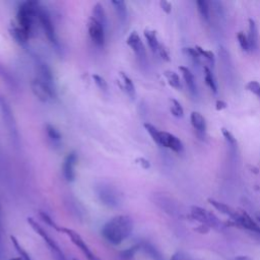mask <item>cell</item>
<instances>
[{"label":"cell","instance_id":"10","mask_svg":"<svg viewBox=\"0 0 260 260\" xmlns=\"http://www.w3.org/2000/svg\"><path fill=\"white\" fill-rule=\"evenodd\" d=\"M0 111L2 113V118L5 121V125L10 133L11 136L17 137V130H16V124L13 117V113L11 111V108L6 101V99L1 94L0 92Z\"/></svg>","mask_w":260,"mask_h":260},{"label":"cell","instance_id":"37","mask_svg":"<svg viewBox=\"0 0 260 260\" xmlns=\"http://www.w3.org/2000/svg\"><path fill=\"white\" fill-rule=\"evenodd\" d=\"M221 133H222L224 139L226 140V142H228L231 146H233V147H236V146H237V140H236L235 136H234L228 129L221 128Z\"/></svg>","mask_w":260,"mask_h":260},{"label":"cell","instance_id":"33","mask_svg":"<svg viewBox=\"0 0 260 260\" xmlns=\"http://www.w3.org/2000/svg\"><path fill=\"white\" fill-rule=\"evenodd\" d=\"M91 77H92L93 82L95 83V85H96L101 90H103V91H107V90H108V83H107L106 79H105L103 76H101V75L94 73V74L91 75Z\"/></svg>","mask_w":260,"mask_h":260},{"label":"cell","instance_id":"5","mask_svg":"<svg viewBox=\"0 0 260 260\" xmlns=\"http://www.w3.org/2000/svg\"><path fill=\"white\" fill-rule=\"evenodd\" d=\"M37 18H38L45 35H46L48 41L53 45H57L58 44L57 34H56V30H55V26L53 24L52 18L50 16V13L40 3H39L38 8H37Z\"/></svg>","mask_w":260,"mask_h":260},{"label":"cell","instance_id":"46","mask_svg":"<svg viewBox=\"0 0 260 260\" xmlns=\"http://www.w3.org/2000/svg\"><path fill=\"white\" fill-rule=\"evenodd\" d=\"M257 219H258V221H260V214L257 215Z\"/></svg>","mask_w":260,"mask_h":260},{"label":"cell","instance_id":"38","mask_svg":"<svg viewBox=\"0 0 260 260\" xmlns=\"http://www.w3.org/2000/svg\"><path fill=\"white\" fill-rule=\"evenodd\" d=\"M157 54H158L159 57H160L161 59H164L165 61H170V60H171V58H170V52H169L168 48H167L165 45H162V44L159 45L158 50H157Z\"/></svg>","mask_w":260,"mask_h":260},{"label":"cell","instance_id":"36","mask_svg":"<svg viewBox=\"0 0 260 260\" xmlns=\"http://www.w3.org/2000/svg\"><path fill=\"white\" fill-rule=\"evenodd\" d=\"M40 216H41V218L48 224V225H50L51 228H53L54 230H56L57 232H59V230H60V226L51 218V216L50 215H48L46 212H43V211H40Z\"/></svg>","mask_w":260,"mask_h":260},{"label":"cell","instance_id":"20","mask_svg":"<svg viewBox=\"0 0 260 260\" xmlns=\"http://www.w3.org/2000/svg\"><path fill=\"white\" fill-rule=\"evenodd\" d=\"M37 68V77L46 80L48 82L54 83V77H53V72L51 68L44 62H38L36 64Z\"/></svg>","mask_w":260,"mask_h":260},{"label":"cell","instance_id":"40","mask_svg":"<svg viewBox=\"0 0 260 260\" xmlns=\"http://www.w3.org/2000/svg\"><path fill=\"white\" fill-rule=\"evenodd\" d=\"M135 161H136V164H138L144 170H148L150 168V162L145 157H138V158H136Z\"/></svg>","mask_w":260,"mask_h":260},{"label":"cell","instance_id":"22","mask_svg":"<svg viewBox=\"0 0 260 260\" xmlns=\"http://www.w3.org/2000/svg\"><path fill=\"white\" fill-rule=\"evenodd\" d=\"M140 250H142L151 260H165L160 252L152 244L148 242H141Z\"/></svg>","mask_w":260,"mask_h":260},{"label":"cell","instance_id":"30","mask_svg":"<svg viewBox=\"0 0 260 260\" xmlns=\"http://www.w3.org/2000/svg\"><path fill=\"white\" fill-rule=\"evenodd\" d=\"M10 240H11V243H12V245L14 246L15 250L17 251V253L19 254V256H20L23 260H31V258L29 257L28 253L21 247V245L18 243L17 239H16L14 236H10Z\"/></svg>","mask_w":260,"mask_h":260},{"label":"cell","instance_id":"11","mask_svg":"<svg viewBox=\"0 0 260 260\" xmlns=\"http://www.w3.org/2000/svg\"><path fill=\"white\" fill-rule=\"evenodd\" d=\"M157 145L170 148L175 152H181L183 150V143L182 141L175 136L172 133L166 132V131H160L158 133V140H157Z\"/></svg>","mask_w":260,"mask_h":260},{"label":"cell","instance_id":"16","mask_svg":"<svg viewBox=\"0 0 260 260\" xmlns=\"http://www.w3.org/2000/svg\"><path fill=\"white\" fill-rule=\"evenodd\" d=\"M208 202L216 209L218 210L219 212L230 216L233 220H236L237 217H238V214H239V211H236L234 208H232L231 206H229L228 204L225 203H222L220 201H217V200H214V199H211L209 198L208 199Z\"/></svg>","mask_w":260,"mask_h":260},{"label":"cell","instance_id":"7","mask_svg":"<svg viewBox=\"0 0 260 260\" xmlns=\"http://www.w3.org/2000/svg\"><path fill=\"white\" fill-rule=\"evenodd\" d=\"M191 216L201 222V224H205L208 228L212 229H220L221 222L220 220L210 211L199 207V206H192L191 207Z\"/></svg>","mask_w":260,"mask_h":260},{"label":"cell","instance_id":"25","mask_svg":"<svg viewBox=\"0 0 260 260\" xmlns=\"http://www.w3.org/2000/svg\"><path fill=\"white\" fill-rule=\"evenodd\" d=\"M204 79H205V82L206 84L209 86V88L214 92L216 93L217 92V86H216V81H215V78L211 72V70L207 67V66H204Z\"/></svg>","mask_w":260,"mask_h":260},{"label":"cell","instance_id":"27","mask_svg":"<svg viewBox=\"0 0 260 260\" xmlns=\"http://www.w3.org/2000/svg\"><path fill=\"white\" fill-rule=\"evenodd\" d=\"M112 4L115 7L117 14L121 20H125L127 17V8L126 3L124 1H112Z\"/></svg>","mask_w":260,"mask_h":260},{"label":"cell","instance_id":"15","mask_svg":"<svg viewBox=\"0 0 260 260\" xmlns=\"http://www.w3.org/2000/svg\"><path fill=\"white\" fill-rule=\"evenodd\" d=\"M190 121L192 126L197 132V135L199 136L200 134H204L206 131V121L205 118L199 113V112H192L190 115Z\"/></svg>","mask_w":260,"mask_h":260},{"label":"cell","instance_id":"14","mask_svg":"<svg viewBox=\"0 0 260 260\" xmlns=\"http://www.w3.org/2000/svg\"><path fill=\"white\" fill-rule=\"evenodd\" d=\"M235 222L238 226H241L245 230H248V231L260 236V226L258 225V223L256 221H254L252 219V217L247 212L239 211L238 217L235 220Z\"/></svg>","mask_w":260,"mask_h":260},{"label":"cell","instance_id":"34","mask_svg":"<svg viewBox=\"0 0 260 260\" xmlns=\"http://www.w3.org/2000/svg\"><path fill=\"white\" fill-rule=\"evenodd\" d=\"M237 38H238V41H239V44H240L242 50L245 51V52H249L250 51V46H249L247 36L243 31H239L238 35H237Z\"/></svg>","mask_w":260,"mask_h":260},{"label":"cell","instance_id":"12","mask_svg":"<svg viewBox=\"0 0 260 260\" xmlns=\"http://www.w3.org/2000/svg\"><path fill=\"white\" fill-rule=\"evenodd\" d=\"M76 164H77V153L74 150H72L66 154L63 161V167H62L63 177L67 182H73L75 180Z\"/></svg>","mask_w":260,"mask_h":260},{"label":"cell","instance_id":"29","mask_svg":"<svg viewBox=\"0 0 260 260\" xmlns=\"http://www.w3.org/2000/svg\"><path fill=\"white\" fill-rule=\"evenodd\" d=\"M170 102H171L170 110H171V113L173 114V116H175L177 118H182L184 116V111H183L181 104L175 99H171Z\"/></svg>","mask_w":260,"mask_h":260},{"label":"cell","instance_id":"28","mask_svg":"<svg viewBox=\"0 0 260 260\" xmlns=\"http://www.w3.org/2000/svg\"><path fill=\"white\" fill-rule=\"evenodd\" d=\"M138 250H140V243L135 244L134 246H132V247H130V248H128V249L122 251L121 254H120V258H121L122 260H132L133 257H134V255H135V253H136Z\"/></svg>","mask_w":260,"mask_h":260},{"label":"cell","instance_id":"2","mask_svg":"<svg viewBox=\"0 0 260 260\" xmlns=\"http://www.w3.org/2000/svg\"><path fill=\"white\" fill-rule=\"evenodd\" d=\"M39 2L37 1H24L22 2L16 12V26L20 28L28 38H30L34 21L37 18V8Z\"/></svg>","mask_w":260,"mask_h":260},{"label":"cell","instance_id":"8","mask_svg":"<svg viewBox=\"0 0 260 260\" xmlns=\"http://www.w3.org/2000/svg\"><path fill=\"white\" fill-rule=\"evenodd\" d=\"M105 24L106 22L99 20L98 18L90 15L87 23V29H88V36L91 40V42L99 46L103 47L105 44Z\"/></svg>","mask_w":260,"mask_h":260},{"label":"cell","instance_id":"45","mask_svg":"<svg viewBox=\"0 0 260 260\" xmlns=\"http://www.w3.org/2000/svg\"><path fill=\"white\" fill-rule=\"evenodd\" d=\"M9 260H23L20 256L19 257H14V258H11V259H9Z\"/></svg>","mask_w":260,"mask_h":260},{"label":"cell","instance_id":"35","mask_svg":"<svg viewBox=\"0 0 260 260\" xmlns=\"http://www.w3.org/2000/svg\"><path fill=\"white\" fill-rule=\"evenodd\" d=\"M246 88H247V90L251 91L252 93H254L255 95L260 98V83L258 81H255V80L249 81L246 84Z\"/></svg>","mask_w":260,"mask_h":260},{"label":"cell","instance_id":"43","mask_svg":"<svg viewBox=\"0 0 260 260\" xmlns=\"http://www.w3.org/2000/svg\"><path fill=\"white\" fill-rule=\"evenodd\" d=\"M209 229H210V228H208L207 225H205V224H201L200 226H198V228L196 229V231H198L199 233H207V232L209 231Z\"/></svg>","mask_w":260,"mask_h":260},{"label":"cell","instance_id":"13","mask_svg":"<svg viewBox=\"0 0 260 260\" xmlns=\"http://www.w3.org/2000/svg\"><path fill=\"white\" fill-rule=\"evenodd\" d=\"M127 46L133 51V53L139 57V58H144L145 57V48L142 43V40L138 32L136 30H133L129 34L126 40Z\"/></svg>","mask_w":260,"mask_h":260},{"label":"cell","instance_id":"18","mask_svg":"<svg viewBox=\"0 0 260 260\" xmlns=\"http://www.w3.org/2000/svg\"><path fill=\"white\" fill-rule=\"evenodd\" d=\"M248 42L250 51H255L258 48V28L254 19L249 18V30H248Z\"/></svg>","mask_w":260,"mask_h":260},{"label":"cell","instance_id":"32","mask_svg":"<svg viewBox=\"0 0 260 260\" xmlns=\"http://www.w3.org/2000/svg\"><path fill=\"white\" fill-rule=\"evenodd\" d=\"M184 51H185L186 55L190 58V60L194 64H200V55H199V53L197 52V50L195 48L188 47V48H185Z\"/></svg>","mask_w":260,"mask_h":260},{"label":"cell","instance_id":"31","mask_svg":"<svg viewBox=\"0 0 260 260\" xmlns=\"http://www.w3.org/2000/svg\"><path fill=\"white\" fill-rule=\"evenodd\" d=\"M195 49H196V50H197V52L199 53L200 57H203L204 59H206V60H207V61H208L212 66H213L215 58H214V54H213L211 51L204 50V49H202L201 47H198V46H196V47H195Z\"/></svg>","mask_w":260,"mask_h":260},{"label":"cell","instance_id":"24","mask_svg":"<svg viewBox=\"0 0 260 260\" xmlns=\"http://www.w3.org/2000/svg\"><path fill=\"white\" fill-rule=\"evenodd\" d=\"M164 74H165V76H166V78H167L169 84H170L172 87H174V88H176V89H181V88H182V84H181L180 77H179V75H178L176 72H174V71H172V70H167V71H165Z\"/></svg>","mask_w":260,"mask_h":260},{"label":"cell","instance_id":"41","mask_svg":"<svg viewBox=\"0 0 260 260\" xmlns=\"http://www.w3.org/2000/svg\"><path fill=\"white\" fill-rule=\"evenodd\" d=\"M159 5L161 7V9L166 12V13H170L172 11V4L167 1V0H162L159 2Z\"/></svg>","mask_w":260,"mask_h":260},{"label":"cell","instance_id":"6","mask_svg":"<svg viewBox=\"0 0 260 260\" xmlns=\"http://www.w3.org/2000/svg\"><path fill=\"white\" fill-rule=\"evenodd\" d=\"M96 194L103 204L109 207H116L120 204L121 196L119 191L109 184L101 183L96 188Z\"/></svg>","mask_w":260,"mask_h":260},{"label":"cell","instance_id":"3","mask_svg":"<svg viewBox=\"0 0 260 260\" xmlns=\"http://www.w3.org/2000/svg\"><path fill=\"white\" fill-rule=\"evenodd\" d=\"M30 89L34 95L43 103L51 102L57 96L54 83L43 80L37 76L30 81Z\"/></svg>","mask_w":260,"mask_h":260},{"label":"cell","instance_id":"21","mask_svg":"<svg viewBox=\"0 0 260 260\" xmlns=\"http://www.w3.org/2000/svg\"><path fill=\"white\" fill-rule=\"evenodd\" d=\"M143 35H144V38H145V40L147 42V45L150 48V50L153 53L157 54V50H158V47H159L160 43L158 42L156 31L153 30V29H150V28H145L144 31H143Z\"/></svg>","mask_w":260,"mask_h":260},{"label":"cell","instance_id":"1","mask_svg":"<svg viewBox=\"0 0 260 260\" xmlns=\"http://www.w3.org/2000/svg\"><path fill=\"white\" fill-rule=\"evenodd\" d=\"M133 220L127 214H119L110 218L102 228L103 238L111 245L118 246L129 238L133 231Z\"/></svg>","mask_w":260,"mask_h":260},{"label":"cell","instance_id":"9","mask_svg":"<svg viewBox=\"0 0 260 260\" xmlns=\"http://www.w3.org/2000/svg\"><path fill=\"white\" fill-rule=\"evenodd\" d=\"M60 233H64L65 235H67L69 237V239L71 240V242L81 251V253L86 257L87 260H100L90 250V248L87 246V244L84 242V240L82 239V237L75 231L69 229V228H64V226H60L59 230Z\"/></svg>","mask_w":260,"mask_h":260},{"label":"cell","instance_id":"4","mask_svg":"<svg viewBox=\"0 0 260 260\" xmlns=\"http://www.w3.org/2000/svg\"><path fill=\"white\" fill-rule=\"evenodd\" d=\"M27 223L30 225V228L44 240V242L47 244L51 254L53 255L55 260H67L66 256L64 255V253L62 252L61 248L58 246V244L55 242L54 239H52V237L44 230V228L38 223L34 218L31 217H27L26 218Z\"/></svg>","mask_w":260,"mask_h":260},{"label":"cell","instance_id":"23","mask_svg":"<svg viewBox=\"0 0 260 260\" xmlns=\"http://www.w3.org/2000/svg\"><path fill=\"white\" fill-rule=\"evenodd\" d=\"M45 130H46V133H47V136L48 138L53 142V143H59L62 139V135L60 133V131L54 126V125H51V124H47L45 126Z\"/></svg>","mask_w":260,"mask_h":260},{"label":"cell","instance_id":"26","mask_svg":"<svg viewBox=\"0 0 260 260\" xmlns=\"http://www.w3.org/2000/svg\"><path fill=\"white\" fill-rule=\"evenodd\" d=\"M196 5L201 17L207 21L209 19V3L204 0H198L196 1Z\"/></svg>","mask_w":260,"mask_h":260},{"label":"cell","instance_id":"39","mask_svg":"<svg viewBox=\"0 0 260 260\" xmlns=\"http://www.w3.org/2000/svg\"><path fill=\"white\" fill-rule=\"evenodd\" d=\"M171 260H193L187 253L183 251H178L173 254L171 257Z\"/></svg>","mask_w":260,"mask_h":260},{"label":"cell","instance_id":"19","mask_svg":"<svg viewBox=\"0 0 260 260\" xmlns=\"http://www.w3.org/2000/svg\"><path fill=\"white\" fill-rule=\"evenodd\" d=\"M119 77L121 81V87L123 88V90L127 93V95H129L132 100H134L136 95V91H135V86L132 79L125 72H120Z\"/></svg>","mask_w":260,"mask_h":260},{"label":"cell","instance_id":"42","mask_svg":"<svg viewBox=\"0 0 260 260\" xmlns=\"http://www.w3.org/2000/svg\"><path fill=\"white\" fill-rule=\"evenodd\" d=\"M215 106H216V107H215V108H216V110L220 111V110L225 109V108H226V106H228V104H226L224 101H222V100H217V101H216Z\"/></svg>","mask_w":260,"mask_h":260},{"label":"cell","instance_id":"17","mask_svg":"<svg viewBox=\"0 0 260 260\" xmlns=\"http://www.w3.org/2000/svg\"><path fill=\"white\" fill-rule=\"evenodd\" d=\"M179 70L182 73V76L184 78V81L189 89V91L195 95L197 94V87H196V82H195V77L193 75V73L190 71V69L186 66H180Z\"/></svg>","mask_w":260,"mask_h":260},{"label":"cell","instance_id":"44","mask_svg":"<svg viewBox=\"0 0 260 260\" xmlns=\"http://www.w3.org/2000/svg\"><path fill=\"white\" fill-rule=\"evenodd\" d=\"M235 260H251V258H249L248 256H239Z\"/></svg>","mask_w":260,"mask_h":260}]
</instances>
